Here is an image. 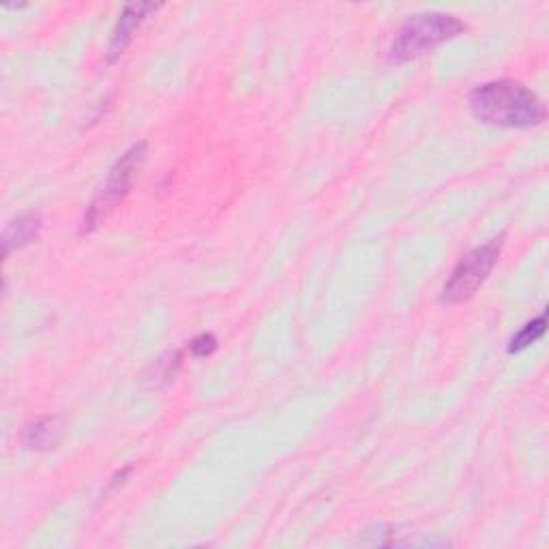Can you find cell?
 Returning <instances> with one entry per match:
<instances>
[{
	"label": "cell",
	"mask_w": 549,
	"mask_h": 549,
	"mask_svg": "<svg viewBox=\"0 0 549 549\" xmlns=\"http://www.w3.org/2000/svg\"><path fill=\"white\" fill-rule=\"evenodd\" d=\"M148 155V146L144 142H138L129 146L127 151L116 159L114 166L108 172L106 183L97 191V196L88 204V209L82 217L80 234H93L97 228L106 224V219L118 209L129 194L131 187L136 183V178L144 166Z\"/></svg>",
	"instance_id": "cell-3"
},
{
	"label": "cell",
	"mask_w": 549,
	"mask_h": 549,
	"mask_svg": "<svg viewBox=\"0 0 549 549\" xmlns=\"http://www.w3.org/2000/svg\"><path fill=\"white\" fill-rule=\"evenodd\" d=\"M547 329V314L543 311L541 316H537L534 320L526 322L522 326V331H517L511 341H509V354H517L524 352L526 348H530L532 344H537V341L545 335Z\"/></svg>",
	"instance_id": "cell-9"
},
{
	"label": "cell",
	"mask_w": 549,
	"mask_h": 549,
	"mask_svg": "<svg viewBox=\"0 0 549 549\" xmlns=\"http://www.w3.org/2000/svg\"><path fill=\"white\" fill-rule=\"evenodd\" d=\"M466 22L442 11H423L410 16L391 43V61L404 65L434 52L442 43L466 33Z\"/></svg>",
	"instance_id": "cell-2"
},
{
	"label": "cell",
	"mask_w": 549,
	"mask_h": 549,
	"mask_svg": "<svg viewBox=\"0 0 549 549\" xmlns=\"http://www.w3.org/2000/svg\"><path fill=\"white\" fill-rule=\"evenodd\" d=\"M502 247H504V234H500L498 239H492L485 245L470 249L468 254L455 264L449 279L444 281L442 292H440V303L451 307V305H462L470 301L485 284L487 277L492 275L494 266L500 260Z\"/></svg>",
	"instance_id": "cell-4"
},
{
	"label": "cell",
	"mask_w": 549,
	"mask_h": 549,
	"mask_svg": "<svg viewBox=\"0 0 549 549\" xmlns=\"http://www.w3.org/2000/svg\"><path fill=\"white\" fill-rule=\"evenodd\" d=\"M479 123L500 129H532L545 123L547 108L541 97L517 80H492L474 88L468 97Z\"/></svg>",
	"instance_id": "cell-1"
},
{
	"label": "cell",
	"mask_w": 549,
	"mask_h": 549,
	"mask_svg": "<svg viewBox=\"0 0 549 549\" xmlns=\"http://www.w3.org/2000/svg\"><path fill=\"white\" fill-rule=\"evenodd\" d=\"M129 472H131V466H127V468H125L123 472H118V474H116V477L112 479V483L108 485V492H112V489H114V487H118V485H121V483H123V481H125V479L129 477Z\"/></svg>",
	"instance_id": "cell-11"
},
{
	"label": "cell",
	"mask_w": 549,
	"mask_h": 549,
	"mask_svg": "<svg viewBox=\"0 0 549 549\" xmlns=\"http://www.w3.org/2000/svg\"><path fill=\"white\" fill-rule=\"evenodd\" d=\"M157 9H161V5L155 3H133L127 5L121 16H118V22L112 31V39L108 46V54H106V63H116L118 58L125 54V50L129 48V43L136 37L138 28L144 24V20L155 13Z\"/></svg>",
	"instance_id": "cell-5"
},
{
	"label": "cell",
	"mask_w": 549,
	"mask_h": 549,
	"mask_svg": "<svg viewBox=\"0 0 549 549\" xmlns=\"http://www.w3.org/2000/svg\"><path fill=\"white\" fill-rule=\"evenodd\" d=\"M63 436V419L61 417H41L35 423L26 425L20 436L22 447L28 451H50L54 449Z\"/></svg>",
	"instance_id": "cell-7"
},
{
	"label": "cell",
	"mask_w": 549,
	"mask_h": 549,
	"mask_svg": "<svg viewBox=\"0 0 549 549\" xmlns=\"http://www.w3.org/2000/svg\"><path fill=\"white\" fill-rule=\"evenodd\" d=\"M181 365H183V354L178 352V350L163 354V356H159V359L153 363L151 372L146 374V380H148V384H151L153 389L168 387L170 382H174L176 374L181 372Z\"/></svg>",
	"instance_id": "cell-8"
},
{
	"label": "cell",
	"mask_w": 549,
	"mask_h": 549,
	"mask_svg": "<svg viewBox=\"0 0 549 549\" xmlns=\"http://www.w3.org/2000/svg\"><path fill=\"white\" fill-rule=\"evenodd\" d=\"M217 350V337L211 333H202L196 339H191L189 344V352L191 356H196V359H206V356H211Z\"/></svg>",
	"instance_id": "cell-10"
},
{
	"label": "cell",
	"mask_w": 549,
	"mask_h": 549,
	"mask_svg": "<svg viewBox=\"0 0 549 549\" xmlns=\"http://www.w3.org/2000/svg\"><path fill=\"white\" fill-rule=\"evenodd\" d=\"M43 230V219L37 213H20L13 217L3 232V256L9 258L13 251H20L37 243Z\"/></svg>",
	"instance_id": "cell-6"
}]
</instances>
